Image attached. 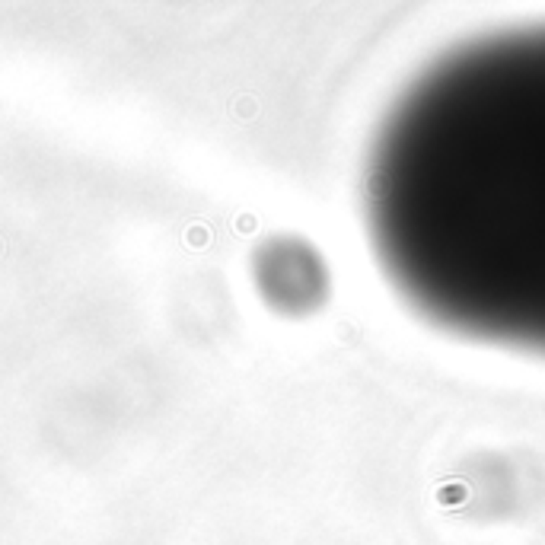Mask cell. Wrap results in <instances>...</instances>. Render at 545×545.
Wrapping results in <instances>:
<instances>
[{
	"label": "cell",
	"instance_id": "obj_1",
	"mask_svg": "<svg viewBox=\"0 0 545 545\" xmlns=\"http://www.w3.org/2000/svg\"><path fill=\"white\" fill-rule=\"evenodd\" d=\"M367 230L424 319L545 357V23L443 52L367 154Z\"/></svg>",
	"mask_w": 545,
	"mask_h": 545
}]
</instances>
